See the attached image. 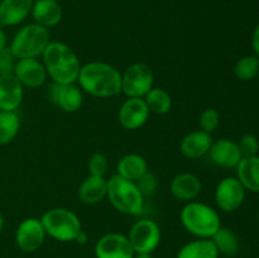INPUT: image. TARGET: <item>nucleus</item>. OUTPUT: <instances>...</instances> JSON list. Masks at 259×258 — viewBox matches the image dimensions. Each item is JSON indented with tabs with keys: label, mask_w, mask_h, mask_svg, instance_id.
<instances>
[{
	"label": "nucleus",
	"mask_w": 259,
	"mask_h": 258,
	"mask_svg": "<svg viewBox=\"0 0 259 258\" xmlns=\"http://www.w3.org/2000/svg\"><path fill=\"white\" fill-rule=\"evenodd\" d=\"M136 184L137 186H138L139 191L142 192V195H143L144 199H146V197H151L156 194L157 189H158L159 181L158 177L156 176V174H153V172L151 171H147Z\"/></svg>",
	"instance_id": "nucleus-31"
},
{
	"label": "nucleus",
	"mask_w": 259,
	"mask_h": 258,
	"mask_svg": "<svg viewBox=\"0 0 259 258\" xmlns=\"http://www.w3.org/2000/svg\"><path fill=\"white\" fill-rule=\"evenodd\" d=\"M15 61L17 58L10 52L9 47L0 51V75H7V73H13Z\"/></svg>",
	"instance_id": "nucleus-33"
},
{
	"label": "nucleus",
	"mask_w": 259,
	"mask_h": 258,
	"mask_svg": "<svg viewBox=\"0 0 259 258\" xmlns=\"http://www.w3.org/2000/svg\"><path fill=\"white\" fill-rule=\"evenodd\" d=\"M4 223H5L4 215H3V212L0 211V232H2L3 228H4Z\"/></svg>",
	"instance_id": "nucleus-38"
},
{
	"label": "nucleus",
	"mask_w": 259,
	"mask_h": 258,
	"mask_svg": "<svg viewBox=\"0 0 259 258\" xmlns=\"http://www.w3.org/2000/svg\"><path fill=\"white\" fill-rule=\"evenodd\" d=\"M238 147H239L242 157L258 156L259 138L254 134H244L238 142Z\"/></svg>",
	"instance_id": "nucleus-32"
},
{
	"label": "nucleus",
	"mask_w": 259,
	"mask_h": 258,
	"mask_svg": "<svg viewBox=\"0 0 259 258\" xmlns=\"http://www.w3.org/2000/svg\"><path fill=\"white\" fill-rule=\"evenodd\" d=\"M50 43V29L33 22L19 28L8 47L17 60L39 58Z\"/></svg>",
	"instance_id": "nucleus-4"
},
{
	"label": "nucleus",
	"mask_w": 259,
	"mask_h": 258,
	"mask_svg": "<svg viewBox=\"0 0 259 258\" xmlns=\"http://www.w3.org/2000/svg\"><path fill=\"white\" fill-rule=\"evenodd\" d=\"M207 154L212 163L223 168H235L243 158L237 142L228 138L212 142L211 148Z\"/></svg>",
	"instance_id": "nucleus-15"
},
{
	"label": "nucleus",
	"mask_w": 259,
	"mask_h": 258,
	"mask_svg": "<svg viewBox=\"0 0 259 258\" xmlns=\"http://www.w3.org/2000/svg\"><path fill=\"white\" fill-rule=\"evenodd\" d=\"M109 168V162L105 154L101 152H95L89 157L88 161V169L89 175L91 176H103L105 177L106 172Z\"/></svg>",
	"instance_id": "nucleus-30"
},
{
	"label": "nucleus",
	"mask_w": 259,
	"mask_h": 258,
	"mask_svg": "<svg viewBox=\"0 0 259 258\" xmlns=\"http://www.w3.org/2000/svg\"><path fill=\"white\" fill-rule=\"evenodd\" d=\"M30 15L34 23L50 29L62 20L63 8L58 0H34Z\"/></svg>",
	"instance_id": "nucleus-20"
},
{
	"label": "nucleus",
	"mask_w": 259,
	"mask_h": 258,
	"mask_svg": "<svg viewBox=\"0 0 259 258\" xmlns=\"http://www.w3.org/2000/svg\"><path fill=\"white\" fill-rule=\"evenodd\" d=\"M126 237L136 253H153L161 243L162 232L158 223L143 218L132 225Z\"/></svg>",
	"instance_id": "nucleus-8"
},
{
	"label": "nucleus",
	"mask_w": 259,
	"mask_h": 258,
	"mask_svg": "<svg viewBox=\"0 0 259 258\" xmlns=\"http://www.w3.org/2000/svg\"><path fill=\"white\" fill-rule=\"evenodd\" d=\"M88 240H89L88 234H86V233L83 232V230H81V232L78 233L77 237H76L75 242L78 243V244H80V245H85L86 243H88Z\"/></svg>",
	"instance_id": "nucleus-36"
},
{
	"label": "nucleus",
	"mask_w": 259,
	"mask_h": 258,
	"mask_svg": "<svg viewBox=\"0 0 259 258\" xmlns=\"http://www.w3.org/2000/svg\"><path fill=\"white\" fill-rule=\"evenodd\" d=\"M252 48L254 55L259 58V24L254 28L252 33Z\"/></svg>",
	"instance_id": "nucleus-34"
},
{
	"label": "nucleus",
	"mask_w": 259,
	"mask_h": 258,
	"mask_svg": "<svg viewBox=\"0 0 259 258\" xmlns=\"http://www.w3.org/2000/svg\"><path fill=\"white\" fill-rule=\"evenodd\" d=\"M133 258H153L152 253H136Z\"/></svg>",
	"instance_id": "nucleus-37"
},
{
	"label": "nucleus",
	"mask_w": 259,
	"mask_h": 258,
	"mask_svg": "<svg viewBox=\"0 0 259 258\" xmlns=\"http://www.w3.org/2000/svg\"><path fill=\"white\" fill-rule=\"evenodd\" d=\"M147 106L149 111L157 115H163V114L169 113L172 108V98L168 91L162 88H152L144 96Z\"/></svg>",
	"instance_id": "nucleus-26"
},
{
	"label": "nucleus",
	"mask_w": 259,
	"mask_h": 258,
	"mask_svg": "<svg viewBox=\"0 0 259 258\" xmlns=\"http://www.w3.org/2000/svg\"><path fill=\"white\" fill-rule=\"evenodd\" d=\"M42 62L48 77L55 83H76L81 70V62L75 51L63 42H52L42 55Z\"/></svg>",
	"instance_id": "nucleus-2"
},
{
	"label": "nucleus",
	"mask_w": 259,
	"mask_h": 258,
	"mask_svg": "<svg viewBox=\"0 0 259 258\" xmlns=\"http://www.w3.org/2000/svg\"><path fill=\"white\" fill-rule=\"evenodd\" d=\"M34 0H0V27H17L30 15Z\"/></svg>",
	"instance_id": "nucleus-18"
},
{
	"label": "nucleus",
	"mask_w": 259,
	"mask_h": 258,
	"mask_svg": "<svg viewBox=\"0 0 259 258\" xmlns=\"http://www.w3.org/2000/svg\"><path fill=\"white\" fill-rule=\"evenodd\" d=\"M20 129V118L17 111H0V146L9 144Z\"/></svg>",
	"instance_id": "nucleus-27"
},
{
	"label": "nucleus",
	"mask_w": 259,
	"mask_h": 258,
	"mask_svg": "<svg viewBox=\"0 0 259 258\" xmlns=\"http://www.w3.org/2000/svg\"><path fill=\"white\" fill-rule=\"evenodd\" d=\"M259 73V58L255 55L244 56L237 61L234 66V75L242 81H252Z\"/></svg>",
	"instance_id": "nucleus-28"
},
{
	"label": "nucleus",
	"mask_w": 259,
	"mask_h": 258,
	"mask_svg": "<svg viewBox=\"0 0 259 258\" xmlns=\"http://www.w3.org/2000/svg\"><path fill=\"white\" fill-rule=\"evenodd\" d=\"M151 111L143 98H128L118 111L119 124L128 131H137L148 121Z\"/></svg>",
	"instance_id": "nucleus-13"
},
{
	"label": "nucleus",
	"mask_w": 259,
	"mask_h": 258,
	"mask_svg": "<svg viewBox=\"0 0 259 258\" xmlns=\"http://www.w3.org/2000/svg\"><path fill=\"white\" fill-rule=\"evenodd\" d=\"M245 191L247 190L237 177H224L215 187L214 197L217 206L224 212L237 211L244 202Z\"/></svg>",
	"instance_id": "nucleus-9"
},
{
	"label": "nucleus",
	"mask_w": 259,
	"mask_h": 258,
	"mask_svg": "<svg viewBox=\"0 0 259 258\" xmlns=\"http://www.w3.org/2000/svg\"><path fill=\"white\" fill-rule=\"evenodd\" d=\"M258 224H259V210H258Z\"/></svg>",
	"instance_id": "nucleus-39"
},
{
	"label": "nucleus",
	"mask_w": 259,
	"mask_h": 258,
	"mask_svg": "<svg viewBox=\"0 0 259 258\" xmlns=\"http://www.w3.org/2000/svg\"><path fill=\"white\" fill-rule=\"evenodd\" d=\"M96 258H133L136 252L128 237L120 233H106L94 248Z\"/></svg>",
	"instance_id": "nucleus-11"
},
{
	"label": "nucleus",
	"mask_w": 259,
	"mask_h": 258,
	"mask_svg": "<svg viewBox=\"0 0 259 258\" xmlns=\"http://www.w3.org/2000/svg\"><path fill=\"white\" fill-rule=\"evenodd\" d=\"M212 243L217 247L219 254L225 255V257H235L240 250V242L239 238L237 237L234 232L229 228L220 227L211 238Z\"/></svg>",
	"instance_id": "nucleus-25"
},
{
	"label": "nucleus",
	"mask_w": 259,
	"mask_h": 258,
	"mask_svg": "<svg viewBox=\"0 0 259 258\" xmlns=\"http://www.w3.org/2000/svg\"><path fill=\"white\" fill-rule=\"evenodd\" d=\"M257 78H258V82H259V73H258V76H257Z\"/></svg>",
	"instance_id": "nucleus-40"
},
{
	"label": "nucleus",
	"mask_w": 259,
	"mask_h": 258,
	"mask_svg": "<svg viewBox=\"0 0 259 258\" xmlns=\"http://www.w3.org/2000/svg\"><path fill=\"white\" fill-rule=\"evenodd\" d=\"M200 129L211 134L220 125V113L214 108H207L200 114L199 118Z\"/></svg>",
	"instance_id": "nucleus-29"
},
{
	"label": "nucleus",
	"mask_w": 259,
	"mask_h": 258,
	"mask_svg": "<svg viewBox=\"0 0 259 258\" xmlns=\"http://www.w3.org/2000/svg\"><path fill=\"white\" fill-rule=\"evenodd\" d=\"M47 237L57 242H75L82 230L80 218L72 210L66 207H52L39 218Z\"/></svg>",
	"instance_id": "nucleus-6"
},
{
	"label": "nucleus",
	"mask_w": 259,
	"mask_h": 258,
	"mask_svg": "<svg viewBox=\"0 0 259 258\" xmlns=\"http://www.w3.org/2000/svg\"><path fill=\"white\" fill-rule=\"evenodd\" d=\"M212 137L210 133L197 129V131L190 132L180 143V151L182 156L189 159H199L209 153L212 144Z\"/></svg>",
	"instance_id": "nucleus-19"
},
{
	"label": "nucleus",
	"mask_w": 259,
	"mask_h": 258,
	"mask_svg": "<svg viewBox=\"0 0 259 258\" xmlns=\"http://www.w3.org/2000/svg\"><path fill=\"white\" fill-rule=\"evenodd\" d=\"M106 197L116 211L124 215H139L144 207V196L134 181L113 175L108 179Z\"/></svg>",
	"instance_id": "nucleus-5"
},
{
	"label": "nucleus",
	"mask_w": 259,
	"mask_h": 258,
	"mask_svg": "<svg viewBox=\"0 0 259 258\" xmlns=\"http://www.w3.org/2000/svg\"><path fill=\"white\" fill-rule=\"evenodd\" d=\"M46 230L39 218H27L22 220L15 230V243L22 252L33 253L45 243Z\"/></svg>",
	"instance_id": "nucleus-10"
},
{
	"label": "nucleus",
	"mask_w": 259,
	"mask_h": 258,
	"mask_svg": "<svg viewBox=\"0 0 259 258\" xmlns=\"http://www.w3.org/2000/svg\"><path fill=\"white\" fill-rule=\"evenodd\" d=\"M153 86V70L147 63H132L121 72V93L126 98H144Z\"/></svg>",
	"instance_id": "nucleus-7"
},
{
	"label": "nucleus",
	"mask_w": 259,
	"mask_h": 258,
	"mask_svg": "<svg viewBox=\"0 0 259 258\" xmlns=\"http://www.w3.org/2000/svg\"><path fill=\"white\" fill-rule=\"evenodd\" d=\"M147 171H149L147 159L138 153L125 154L116 164V175L129 181L137 182Z\"/></svg>",
	"instance_id": "nucleus-22"
},
{
	"label": "nucleus",
	"mask_w": 259,
	"mask_h": 258,
	"mask_svg": "<svg viewBox=\"0 0 259 258\" xmlns=\"http://www.w3.org/2000/svg\"><path fill=\"white\" fill-rule=\"evenodd\" d=\"M235 169V177L239 180L245 190L259 192V156L243 157Z\"/></svg>",
	"instance_id": "nucleus-23"
},
{
	"label": "nucleus",
	"mask_w": 259,
	"mask_h": 258,
	"mask_svg": "<svg viewBox=\"0 0 259 258\" xmlns=\"http://www.w3.org/2000/svg\"><path fill=\"white\" fill-rule=\"evenodd\" d=\"M77 85L95 98H114L121 94V72L110 63L91 61L81 66Z\"/></svg>",
	"instance_id": "nucleus-1"
},
{
	"label": "nucleus",
	"mask_w": 259,
	"mask_h": 258,
	"mask_svg": "<svg viewBox=\"0 0 259 258\" xmlns=\"http://www.w3.org/2000/svg\"><path fill=\"white\" fill-rule=\"evenodd\" d=\"M106 192H108V179L89 175L78 186L77 196L82 204L96 205L106 199Z\"/></svg>",
	"instance_id": "nucleus-21"
},
{
	"label": "nucleus",
	"mask_w": 259,
	"mask_h": 258,
	"mask_svg": "<svg viewBox=\"0 0 259 258\" xmlns=\"http://www.w3.org/2000/svg\"><path fill=\"white\" fill-rule=\"evenodd\" d=\"M13 75L22 83L23 88L38 89L47 81L48 75L42 60L38 58H22L15 61Z\"/></svg>",
	"instance_id": "nucleus-12"
},
{
	"label": "nucleus",
	"mask_w": 259,
	"mask_h": 258,
	"mask_svg": "<svg viewBox=\"0 0 259 258\" xmlns=\"http://www.w3.org/2000/svg\"><path fill=\"white\" fill-rule=\"evenodd\" d=\"M51 101L65 113H76L83 104V91L76 83H55L50 88Z\"/></svg>",
	"instance_id": "nucleus-14"
},
{
	"label": "nucleus",
	"mask_w": 259,
	"mask_h": 258,
	"mask_svg": "<svg viewBox=\"0 0 259 258\" xmlns=\"http://www.w3.org/2000/svg\"><path fill=\"white\" fill-rule=\"evenodd\" d=\"M181 224L190 234L201 239H211L222 227L220 215L210 205L201 201H189L180 212Z\"/></svg>",
	"instance_id": "nucleus-3"
},
{
	"label": "nucleus",
	"mask_w": 259,
	"mask_h": 258,
	"mask_svg": "<svg viewBox=\"0 0 259 258\" xmlns=\"http://www.w3.org/2000/svg\"><path fill=\"white\" fill-rule=\"evenodd\" d=\"M24 96V88L13 73L0 75V111H17Z\"/></svg>",
	"instance_id": "nucleus-17"
},
{
	"label": "nucleus",
	"mask_w": 259,
	"mask_h": 258,
	"mask_svg": "<svg viewBox=\"0 0 259 258\" xmlns=\"http://www.w3.org/2000/svg\"><path fill=\"white\" fill-rule=\"evenodd\" d=\"M202 190V184L199 177L190 172H181L171 180L169 191L172 196L182 202L194 201Z\"/></svg>",
	"instance_id": "nucleus-16"
},
{
	"label": "nucleus",
	"mask_w": 259,
	"mask_h": 258,
	"mask_svg": "<svg viewBox=\"0 0 259 258\" xmlns=\"http://www.w3.org/2000/svg\"><path fill=\"white\" fill-rule=\"evenodd\" d=\"M8 37L7 34H5L4 29H3V27H0V51L4 50V48L8 47Z\"/></svg>",
	"instance_id": "nucleus-35"
},
{
	"label": "nucleus",
	"mask_w": 259,
	"mask_h": 258,
	"mask_svg": "<svg viewBox=\"0 0 259 258\" xmlns=\"http://www.w3.org/2000/svg\"><path fill=\"white\" fill-rule=\"evenodd\" d=\"M219 252L211 239H196L180 248L176 258H219Z\"/></svg>",
	"instance_id": "nucleus-24"
}]
</instances>
